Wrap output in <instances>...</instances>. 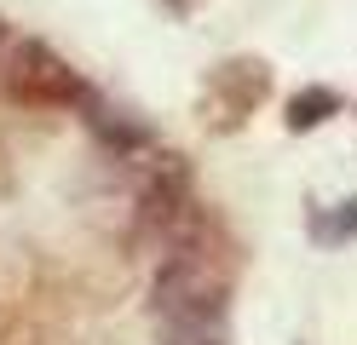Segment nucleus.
I'll return each instance as SVG.
<instances>
[{"mask_svg":"<svg viewBox=\"0 0 357 345\" xmlns=\"http://www.w3.org/2000/svg\"><path fill=\"white\" fill-rule=\"evenodd\" d=\"M0 98L29 104V109H63L86 104L93 92L70 69V58H58L47 40H0Z\"/></svg>","mask_w":357,"mask_h":345,"instance_id":"2","label":"nucleus"},{"mask_svg":"<svg viewBox=\"0 0 357 345\" xmlns=\"http://www.w3.org/2000/svg\"><path fill=\"white\" fill-rule=\"evenodd\" d=\"M351 236H357V196H346L328 219H323V213L311 219V242H328V247H334V242H351Z\"/></svg>","mask_w":357,"mask_h":345,"instance_id":"6","label":"nucleus"},{"mask_svg":"<svg viewBox=\"0 0 357 345\" xmlns=\"http://www.w3.org/2000/svg\"><path fill=\"white\" fill-rule=\"evenodd\" d=\"M231 299V253L219 242V224L208 219L196 236L167 247L162 270L150 282V311L167 334H213Z\"/></svg>","mask_w":357,"mask_h":345,"instance_id":"1","label":"nucleus"},{"mask_svg":"<svg viewBox=\"0 0 357 345\" xmlns=\"http://www.w3.org/2000/svg\"><path fill=\"white\" fill-rule=\"evenodd\" d=\"M86 121H93V132L109 138L116 150H144V144H150V127H144V121H127L121 109H104V104H93V98H86Z\"/></svg>","mask_w":357,"mask_h":345,"instance_id":"5","label":"nucleus"},{"mask_svg":"<svg viewBox=\"0 0 357 345\" xmlns=\"http://www.w3.org/2000/svg\"><path fill=\"white\" fill-rule=\"evenodd\" d=\"M334 115H340V92L334 86H300L294 98L282 104V127L288 132H311V127L334 121Z\"/></svg>","mask_w":357,"mask_h":345,"instance_id":"4","label":"nucleus"},{"mask_svg":"<svg viewBox=\"0 0 357 345\" xmlns=\"http://www.w3.org/2000/svg\"><path fill=\"white\" fill-rule=\"evenodd\" d=\"M265 98H271L265 58H225L202 81V121H208V132H236Z\"/></svg>","mask_w":357,"mask_h":345,"instance_id":"3","label":"nucleus"},{"mask_svg":"<svg viewBox=\"0 0 357 345\" xmlns=\"http://www.w3.org/2000/svg\"><path fill=\"white\" fill-rule=\"evenodd\" d=\"M167 345H225L219 334H167Z\"/></svg>","mask_w":357,"mask_h":345,"instance_id":"7","label":"nucleus"},{"mask_svg":"<svg viewBox=\"0 0 357 345\" xmlns=\"http://www.w3.org/2000/svg\"><path fill=\"white\" fill-rule=\"evenodd\" d=\"M162 6H167V12H173V17H185V12H190V6H202V0H162Z\"/></svg>","mask_w":357,"mask_h":345,"instance_id":"8","label":"nucleus"}]
</instances>
